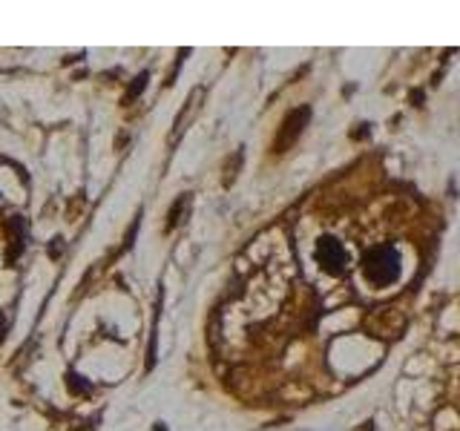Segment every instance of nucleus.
Listing matches in <instances>:
<instances>
[{"label": "nucleus", "mask_w": 460, "mask_h": 431, "mask_svg": "<svg viewBox=\"0 0 460 431\" xmlns=\"http://www.w3.org/2000/svg\"><path fill=\"white\" fill-rule=\"evenodd\" d=\"M4 330H6V320H4V313H0V339H4Z\"/></svg>", "instance_id": "obj_5"}, {"label": "nucleus", "mask_w": 460, "mask_h": 431, "mask_svg": "<svg viewBox=\"0 0 460 431\" xmlns=\"http://www.w3.org/2000/svg\"><path fill=\"white\" fill-rule=\"evenodd\" d=\"M314 259H316V265H320L328 273V277H340V273L345 270V262H349L342 242L334 239V236H323L320 242H316Z\"/></svg>", "instance_id": "obj_3"}, {"label": "nucleus", "mask_w": 460, "mask_h": 431, "mask_svg": "<svg viewBox=\"0 0 460 431\" xmlns=\"http://www.w3.org/2000/svg\"><path fill=\"white\" fill-rule=\"evenodd\" d=\"M81 380H84V377H78V374H66V385H69V388H75V391H86L90 385H84Z\"/></svg>", "instance_id": "obj_4"}, {"label": "nucleus", "mask_w": 460, "mask_h": 431, "mask_svg": "<svg viewBox=\"0 0 460 431\" xmlns=\"http://www.w3.org/2000/svg\"><path fill=\"white\" fill-rule=\"evenodd\" d=\"M359 268H363L366 282L374 287L394 285L400 279V270H402L400 253H397V248H392V244H374V248H368Z\"/></svg>", "instance_id": "obj_1"}, {"label": "nucleus", "mask_w": 460, "mask_h": 431, "mask_svg": "<svg viewBox=\"0 0 460 431\" xmlns=\"http://www.w3.org/2000/svg\"><path fill=\"white\" fill-rule=\"evenodd\" d=\"M311 121V107H296L285 115V121L277 129V138H273V153H288L299 141V136L305 133V127Z\"/></svg>", "instance_id": "obj_2"}]
</instances>
